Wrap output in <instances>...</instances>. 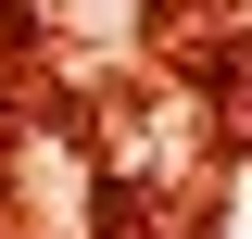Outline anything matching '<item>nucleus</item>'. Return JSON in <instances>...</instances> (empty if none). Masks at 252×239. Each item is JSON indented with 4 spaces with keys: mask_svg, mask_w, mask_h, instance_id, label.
Instances as JSON below:
<instances>
[{
    "mask_svg": "<svg viewBox=\"0 0 252 239\" xmlns=\"http://www.w3.org/2000/svg\"><path fill=\"white\" fill-rule=\"evenodd\" d=\"M38 13H51V26H89V38H126V26H139V0H38Z\"/></svg>",
    "mask_w": 252,
    "mask_h": 239,
    "instance_id": "f257e3e1",
    "label": "nucleus"
}]
</instances>
